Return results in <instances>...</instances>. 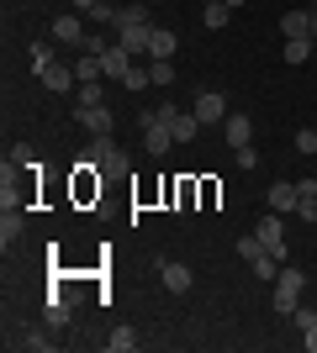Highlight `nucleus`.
<instances>
[{
  "label": "nucleus",
  "mask_w": 317,
  "mask_h": 353,
  "mask_svg": "<svg viewBox=\"0 0 317 353\" xmlns=\"http://www.w3.org/2000/svg\"><path fill=\"white\" fill-rule=\"evenodd\" d=\"M302 290H307V274L291 269V264H280V274H275V311L291 316V311L302 306Z\"/></svg>",
  "instance_id": "1"
},
{
  "label": "nucleus",
  "mask_w": 317,
  "mask_h": 353,
  "mask_svg": "<svg viewBox=\"0 0 317 353\" xmlns=\"http://www.w3.org/2000/svg\"><path fill=\"white\" fill-rule=\"evenodd\" d=\"M159 121H164L169 132H175V143H196V132H201V121H196V111H180V105H159Z\"/></svg>",
  "instance_id": "2"
},
{
  "label": "nucleus",
  "mask_w": 317,
  "mask_h": 353,
  "mask_svg": "<svg viewBox=\"0 0 317 353\" xmlns=\"http://www.w3.org/2000/svg\"><path fill=\"white\" fill-rule=\"evenodd\" d=\"M85 163H90V169H111V174H122V169H127V153H122L111 137H95V143L85 148Z\"/></svg>",
  "instance_id": "3"
},
{
  "label": "nucleus",
  "mask_w": 317,
  "mask_h": 353,
  "mask_svg": "<svg viewBox=\"0 0 317 353\" xmlns=\"http://www.w3.org/2000/svg\"><path fill=\"white\" fill-rule=\"evenodd\" d=\"M254 237L275 253V259H286V221H280V211H265L259 227H254Z\"/></svg>",
  "instance_id": "4"
},
{
  "label": "nucleus",
  "mask_w": 317,
  "mask_h": 353,
  "mask_svg": "<svg viewBox=\"0 0 317 353\" xmlns=\"http://www.w3.org/2000/svg\"><path fill=\"white\" fill-rule=\"evenodd\" d=\"M191 111H196L201 127H217V121H227V101H222V90H201Z\"/></svg>",
  "instance_id": "5"
},
{
  "label": "nucleus",
  "mask_w": 317,
  "mask_h": 353,
  "mask_svg": "<svg viewBox=\"0 0 317 353\" xmlns=\"http://www.w3.org/2000/svg\"><path fill=\"white\" fill-rule=\"evenodd\" d=\"M75 121L90 137H111V105H75Z\"/></svg>",
  "instance_id": "6"
},
{
  "label": "nucleus",
  "mask_w": 317,
  "mask_h": 353,
  "mask_svg": "<svg viewBox=\"0 0 317 353\" xmlns=\"http://www.w3.org/2000/svg\"><path fill=\"white\" fill-rule=\"evenodd\" d=\"M133 53H127V48H122V43H106L101 48V69H106V79H122V74H127V69H133Z\"/></svg>",
  "instance_id": "7"
},
{
  "label": "nucleus",
  "mask_w": 317,
  "mask_h": 353,
  "mask_svg": "<svg viewBox=\"0 0 317 353\" xmlns=\"http://www.w3.org/2000/svg\"><path fill=\"white\" fill-rule=\"evenodd\" d=\"M222 137H227L233 148H249V143H254V121L243 117V111H227V121H222Z\"/></svg>",
  "instance_id": "8"
},
{
  "label": "nucleus",
  "mask_w": 317,
  "mask_h": 353,
  "mask_svg": "<svg viewBox=\"0 0 317 353\" xmlns=\"http://www.w3.org/2000/svg\"><path fill=\"white\" fill-rule=\"evenodd\" d=\"M117 43L133 53V59H148V43H153V27H122Z\"/></svg>",
  "instance_id": "9"
},
{
  "label": "nucleus",
  "mask_w": 317,
  "mask_h": 353,
  "mask_svg": "<svg viewBox=\"0 0 317 353\" xmlns=\"http://www.w3.org/2000/svg\"><path fill=\"white\" fill-rule=\"evenodd\" d=\"M37 79H43V85H48V90H53V95H64V90H75V85H79V79H75V69H64V63H59V59L48 63V69H43V74H37Z\"/></svg>",
  "instance_id": "10"
},
{
  "label": "nucleus",
  "mask_w": 317,
  "mask_h": 353,
  "mask_svg": "<svg viewBox=\"0 0 317 353\" xmlns=\"http://www.w3.org/2000/svg\"><path fill=\"white\" fill-rule=\"evenodd\" d=\"M122 27H153V21H148V0H127V6H117V32Z\"/></svg>",
  "instance_id": "11"
},
{
  "label": "nucleus",
  "mask_w": 317,
  "mask_h": 353,
  "mask_svg": "<svg viewBox=\"0 0 317 353\" xmlns=\"http://www.w3.org/2000/svg\"><path fill=\"white\" fill-rule=\"evenodd\" d=\"M21 227H27L21 206H0V243H6V248H11L16 237H21Z\"/></svg>",
  "instance_id": "12"
},
{
  "label": "nucleus",
  "mask_w": 317,
  "mask_h": 353,
  "mask_svg": "<svg viewBox=\"0 0 317 353\" xmlns=\"http://www.w3.org/2000/svg\"><path fill=\"white\" fill-rule=\"evenodd\" d=\"M53 37H59V43H75V48H79V37H85V21H79V11L53 16Z\"/></svg>",
  "instance_id": "13"
},
{
  "label": "nucleus",
  "mask_w": 317,
  "mask_h": 353,
  "mask_svg": "<svg viewBox=\"0 0 317 353\" xmlns=\"http://www.w3.org/2000/svg\"><path fill=\"white\" fill-rule=\"evenodd\" d=\"M169 143H175V132H169L164 121H153V127H143V148H148L153 159H164V153H169Z\"/></svg>",
  "instance_id": "14"
},
{
  "label": "nucleus",
  "mask_w": 317,
  "mask_h": 353,
  "mask_svg": "<svg viewBox=\"0 0 317 353\" xmlns=\"http://www.w3.org/2000/svg\"><path fill=\"white\" fill-rule=\"evenodd\" d=\"M175 48H180V37L169 27H153V43H148V59H175Z\"/></svg>",
  "instance_id": "15"
},
{
  "label": "nucleus",
  "mask_w": 317,
  "mask_h": 353,
  "mask_svg": "<svg viewBox=\"0 0 317 353\" xmlns=\"http://www.w3.org/2000/svg\"><path fill=\"white\" fill-rule=\"evenodd\" d=\"M280 32L286 37H312V11H286L280 16Z\"/></svg>",
  "instance_id": "16"
},
{
  "label": "nucleus",
  "mask_w": 317,
  "mask_h": 353,
  "mask_svg": "<svg viewBox=\"0 0 317 353\" xmlns=\"http://www.w3.org/2000/svg\"><path fill=\"white\" fill-rule=\"evenodd\" d=\"M75 79H79V85H95V79H106V69H101V53H79V63H75Z\"/></svg>",
  "instance_id": "17"
},
{
  "label": "nucleus",
  "mask_w": 317,
  "mask_h": 353,
  "mask_svg": "<svg viewBox=\"0 0 317 353\" xmlns=\"http://www.w3.org/2000/svg\"><path fill=\"white\" fill-rule=\"evenodd\" d=\"M270 211H296V185L291 179H275L270 185Z\"/></svg>",
  "instance_id": "18"
},
{
  "label": "nucleus",
  "mask_w": 317,
  "mask_h": 353,
  "mask_svg": "<svg viewBox=\"0 0 317 353\" xmlns=\"http://www.w3.org/2000/svg\"><path fill=\"white\" fill-rule=\"evenodd\" d=\"M159 274H164V285H169V290H175V295H185V290H191V285H196V274H191V269H185V264H164V269H159Z\"/></svg>",
  "instance_id": "19"
},
{
  "label": "nucleus",
  "mask_w": 317,
  "mask_h": 353,
  "mask_svg": "<svg viewBox=\"0 0 317 353\" xmlns=\"http://www.w3.org/2000/svg\"><path fill=\"white\" fill-rule=\"evenodd\" d=\"M312 37H286V53H280V59H286L291 63V69H296V63H307V59H312Z\"/></svg>",
  "instance_id": "20"
},
{
  "label": "nucleus",
  "mask_w": 317,
  "mask_h": 353,
  "mask_svg": "<svg viewBox=\"0 0 317 353\" xmlns=\"http://www.w3.org/2000/svg\"><path fill=\"white\" fill-rule=\"evenodd\" d=\"M69 316H75V295H48V322L64 327Z\"/></svg>",
  "instance_id": "21"
},
{
  "label": "nucleus",
  "mask_w": 317,
  "mask_h": 353,
  "mask_svg": "<svg viewBox=\"0 0 317 353\" xmlns=\"http://www.w3.org/2000/svg\"><path fill=\"white\" fill-rule=\"evenodd\" d=\"M249 269H254V274H259V280H265V285H275V274H280V259H275V253L265 248V253H259V259H249Z\"/></svg>",
  "instance_id": "22"
},
{
  "label": "nucleus",
  "mask_w": 317,
  "mask_h": 353,
  "mask_svg": "<svg viewBox=\"0 0 317 353\" xmlns=\"http://www.w3.org/2000/svg\"><path fill=\"white\" fill-rule=\"evenodd\" d=\"M122 85H127V90H133V95H137V90H148V85H153V74H148V63H143V59H137V63H133V69H127V74H122Z\"/></svg>",
  "instance_id": "23"
},
{
  "label": "nucleus",
  "mask_w": 317,
  "mask_h": 353,
  "mask_svg": "<svg viewBox=\"0 0 317 353\" xmlns=\"http://www.w3.org/2000/svg\"><path fill=\"white\" fill-rule=\"evenodd\" d=\"M11 348H27V353H48L53 348V338H43V332H21V338H6Z\"/></svg>",
  "instance_id": "24"
},
{
  "label": "nucleus",
  "mask_w": 317,
  "mask_h": 353,
  "mask_svg": "<svg viewBox=\"0 0 317 353\" xmlns=\"http://www.w3.org/2000/svg\"><path fill=\"white\" fill-rule=\"evenodd\" d=\"M201 21H206V27H211V32H222V27H227V21H233V11H227L222 0H211L206 11H201Z\"/></svg>",
  "instance_id": "25"
},
{
  "label": "nucleus",
  "mask_w": 317,
  "mask_h": 353,
  "mask_svg": "<svg viewBox=\"0 0 317 353\" xmlns=\"http://www.w3.org/2000/svg\"><path fill=\"white\" fill-rule=\"evenodd\" d=\"M106 348H111V353H133L137 348V332H133V327H117V332L106 338Z\"/></svg>",
  "instance_id": "26"
},
{
  "label": "nucleus",
  "mask_w": 317,
  "mask_h": 353,
  "mask_svg": "<svg viewBox=\"0 0 317 353\" xmlns=\"http://www.w3.org/2000/svg\"><path fill=\"white\" fill-rule=\"evenodd\" d=\"M153 85H175V59H148Z\"/></svg>",
  "instance_id": "27"
},
{
  "label": "nucleus",
  "mask_w": 317,
  "mask_h": 353,
  "mask_svg": "<svg viewBox=\"0 0 317 353\" xmlns=\"http://www.w3.org/2000/svg\"><path fill=\"white\" fill-rule=\"evenodd\" d=\"M6 163H11V169H32V163H37L32 143H16V148H11V159H6Z\"/></svg>",
  "instance_id": "28"
},
{
  "label": "nucleus",
  "mask_w": 317,
  "mask_h": 353,
  "mask_svg": "<svg viewBox=\"0 0 317 353\" xmlns=\"http://www.w3.org/2000/svg\"><path fill=\"white\" fill-rule=\"evenodd\" d=\"M75 105H106V85L95 79V85H79V101Z\"/></svg>",
  "instance_id": "29"
},
{
  "label": "nucleus",
  "mask_w": 317,
  "mask_h": 353,
  "mask_svg": "<svg viewBox=\"0 0 317 353\" xmlns=\"http://www.w3.org/2000/svg\"><path fill=\"white\" fill-rule=\"evenodd\" d=\"M27 59H32V69L43 74L48 63H53V48H48V43H32V48H27Z\"/></svg>",
  "instance_id": "30"
},
{
  "label": "nucleus",
  "mask_w": 317,
  "mask_h": 353,
  "mask_svg": "<svg viewBox=\"0 0 317 353\" xmlns=\"http://www.w3.org/2000/svg\"><path fill=\"white\" fill-rule=\"evenodd\" d=\"M259 253H265V243H259L254 232H249V237H238V259H259Z\"/></svg>",
  "instance_id": "31"
},
{
  "label": "nucleus",
  "mask_w": 317,
  "mask_h": 353,
  "mask_svg": "<svg viewBox=\"0 0 317 353\" xmlns=\"http://www.w3.org/2000/svg\"><path fill=\"white\" fill-rule=\"evenodd\" d=\"M307 201H317V179H312V174L296 179V206H307Z\"/></svg>",
  "instance_id": "32"
},
{
  "label": "nucleus",
  "mask_w": 317,
  "mask_h": 353,
  "mask_svg": "<svg viewBox=\"0 0 317 353\" xmlns=\"http://www.w3.org/2000/svg\"><path fill=\"white\" fill-rule=\"evenodd\" d=\"M296 153H307V159L317 153V132H312V127H302V132H296Z\"/></svg>",
  "instance_id": "33"
},
{
  "label": "nucleus",
  "mask_w": 317,
  "mask_h": 353,
  "mask_svg": "<svg viewBox=\"0 0 317 353\" xmlns=\"http://www.w3.org/2000/svg\"><path fill=\"white\" fill-rule=\"evenodd\" d=\"M291 316H296V327H302V332H307V327L317 322V311H312V306H296V311H291Z\"/></svg>",
  "instance_id": "34"
},
{
  "label": "nucleus",
  "mask_w": 317,
  "mask_h": 353,
  "mask_svg": "<svg viewBox=\"0 0 317 353\" xmlns=\"http://www.w3.org/2000/svg\"><path fill=\"white\" fill-rule=\"evenodd\" d=\"M296 216H302L307 227H312V221H317V201H307V206H296Z\"/></svg>",
  "instance_id": "35"
},
{
  "label": "nucleus",
  "mask_w": 317,
  "mask_h": 353,
  "mask_svg": "<svg viewBox=\"0 0 317 353\" xmlns=\"http://www.w3.org/2000/svg\"><path fill=\"white\" fill-rule=\"evenodd\" d=\"M69 6H75V11H79V16H90V11H95V6H101V0H69Z\"/></svg>",
  "instance_id": "36"
},
{
  "label": "nucleus",
  "mask_w": 317,
  "mask_h": 353,
  "mask_svg": "<svg viewBox=\"0 0 317 353\" xmlns=\"http://www.w3.org/2000/svg\"><path fill=\"white\" fill-rule=\"evenodd\" d=\"M302 338H307V353H317V322H312V327H307Z\"/></svg>",
  "instance_id": "37"
},
{
  "label": "nucleus",
  "mask_w": 317,
  "mask_h": 353,
  "mask_svg": "<svg viewBox=\"0 0 317 353\" xmlns=\"http://www.w3.org/2000/svg\"><path fill=\"white\" fill-rule=\"evenodd\" d=\"M222 6H227V11H238V6H249V0H222Z\"/></svg>",
  "instance_id": "38"
},
{
  "label": "nucleus",
  "mask_w": 317,
  "mask_h": 353,
  "mask_svg": "<svg viewBox=\"0 0 317 353\" xmlns=\"http://www.w3.org/2000/svg\"><path fill=\"white\" fill-rule=\"evenodd\" d=\"M312 43H317V11H312Z\"/></svg>",
  "instance_id": "39"
},
{
  "label": "nucleus",
  "mask_w": 317,
  "mask_h": 353,
  "mask_svg": "<svg viewBox=\"0 0 317 353\" xmlns=\"http://www.w3.org/2000/svg\"><path fill=\"white\" fill-rule=\"evenodd\" d=\"M148 6H159V0H148Z\"/></svg>",
  "instance_id": "40"
},
{
  "label": "nucleus",
  "mask_w": 317,
  "mask_h": 353,
  "mask_svg": "<svg viewBox=\"0 0 317 353\" xmlns=\"http://www.w3.org/2000/svg\"><path fill=\"white\" fill-rule=\"evenodd\" d=\"M312 11H317V0H312Z\"/></svg>",
  "instance_id": "41"
},
{
  "label": "nucleus",
  "mask_w": 317,
  "mask_h": 353,
  "mask_svg": "<svg viewBox=\"0 0 317 353\" xmlns=\"http://www.w3.org/2000/svg\"><path fill=\"white\" fill-rule=\"evenodd\" d=\"M206 6H211V0H206Z\"/></svg>",
  "instance_id": "42"
}]
</instances>
